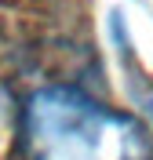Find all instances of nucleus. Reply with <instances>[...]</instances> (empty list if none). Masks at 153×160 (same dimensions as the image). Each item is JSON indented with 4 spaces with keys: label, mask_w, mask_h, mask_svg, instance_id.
<instances>
[{
    "label": "nucleus",
    "mask_w": 153,
    "mask_h": 160,
    "mask_svg": "<svg viewBox=\"0 0 153 160\" xmlns=\"http://www.w3.org/2000/svg\"><path fill=\"white\" fill-rule=\"evenodd\" d=\"M26 160H153V138L135 117L73 88H44L22 113Z\"/></svg>",
    "instance_id": "1"
}]
</instances>
